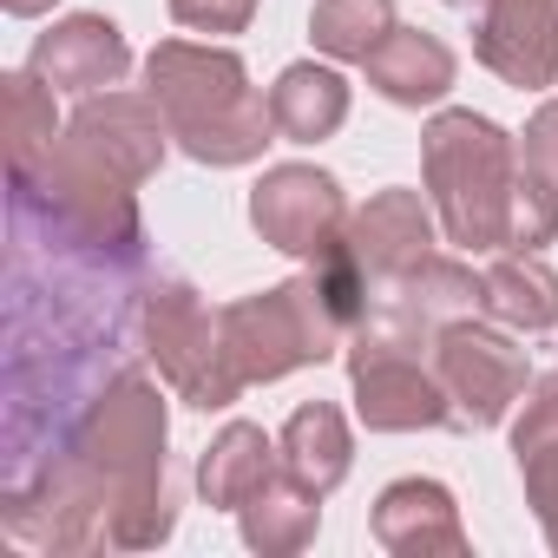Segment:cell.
<instances>
[{"mask_svg": "<svg viewBox=\"0 0 558 558\" xmlns=\"http://www.w3.org/2000/svg\"><path fill=\"white\" fill-rule=\"evenodd\" d=\"M145 236L73 223L40 178L8 191V499H27L125 381Z\"/></svg>", "mask_w": 558, "mask_h": 558, "instance_id": "obj_1", "label": "cell"}, {"mask_svg": "<svg viewBox=\"0 0 558 558\" xmlns=\"http://www.w3.org/2000/svg\"><path fill=\"white\" fill-rule=\"evenodd\" d=\"M145 80H151V99L171 125V138L204 158V165H243L269 145L276 119L269 106L250 93V73L236 53L223 47H191V40H165L151 60H145Z\"/></svg>", "mask_w": 558, "mask_h": 558, "instance_id": "obj_2", "label": "cell"}, {"mask_svg": "<svg viewBox=\"0 0 558 558\" xmlns=\"http://www.w3.org/2000/svg\"><path fill=\"white\" fill-rule=\"evenodd\" d=\"M427 191L440 204V223L466 250L512 243V197H519V158L506 132L480 112H440L427 125Z\"/></svg>", "mask_w": 558, "mask_h": 558, "instance_id": "obj_3", "label": "cell"}, {"mask_svg": "<svg viewBox=\"0 0 558 558\" xmlns=\"http://www.w3.org/2000/svg\"><path fill=\"white\" fill-rule=\"evenodd\" d=\"M349 329V316L336 310L323 269L316 276H296V283L269 290V296H243L217 316V336H223V368L230 381H276L303 362H323L336 349V336Z\"/></svg>", "mask_w": 558, "mask_h": 558, "instance_id": "obj_4", "label": "cell"}, {"mask_svg": "<svg viewBox=\"0 0 558 558\" xmlns=\"http://www.w3.org/2000/svg\"><path fill=\"white\" fill-rule=\"evenodd\" d=\"M145 342L158 355V368L184 388L191 408H223L236 401V381L223 368V336L210 323V310L197 303L191 283H178V276H158V283L145 290Z\"/></svg>", "mask_w": 558, "mask_h": 558, "instance_id": "obj_5", "label": "cell"}, {"mask_svg": "<svg viewBox=\"0 0 558 558\" xmlns=\"http://www.w3.org/2000/svg\"><path fill=\"white\" fill-rule=\"evenodd\" d=\"M165 138H171V125H165L158 99L106 93V99H86L73 112L60 151L93 165V171H106V178H119V184H145L158 171V158H165Z\"/></svg>", "mask_w": 558, "mask_h": 558, "instance_id": "obj_6", "label": "cell"}, {"mask_svg": "<svg viewBox=\"0 0 558 558\" xmlns=\"http://www.w3.org/2000/svg\"><path fill=\"white\" fill-rule=\"evenodd\" d=\"M250 217L256 230L276 243V250H290V256H310V263H329L342 250V191L329 171H310V165H276L256 197H250Z\"/></svg>", "mask_w": 558, "mask_h": 558, "instance_id": "obj_7", "label": "cell"}, {"mask_svg": "<svg viewBox=\"0 0 558 558\" xmlns=\"http://www.w3.org/2000/svg\"><path fill=\"white\" fill-rule=\"evenodd\" d=\"M434 362H440L447 401H460V408H453L460 427H493V421L519 401V388H525V355H519L506 336L473 329V323H447Z\"/></svg>", "mask_w": 558, "mask_h": 558, "instance_id": "obj_8", "label": "cell"}, {"mask_svg": "<svg viewBox=\"0 0 558 558\" xmlns=\"http://www.w3.org/2000/svg\"><path fill=\"white\" fill-rule=\"evenodd\" d=\"M480 60L512 86L558 80V0H486L480 8Z\"/></svg>", "mask_w": 558, "mask_h": 558, "instance_id": "obj_9", "label": "cell"}, {"mask_svg": "<svg viewBox=\"0 0 558 558\" xmlns=\"http://www.w3.org/2000/svg\"><path fill=\"white\" fill-rule=\"evenodd\" d=\"M355 395H362L368 427H440V421H453L447 388L421 375L414 349L355 342Z\"/></svg>", "mask_w": 558, "mask_h": 558, "instance_id": "obj_10", "label": "cell"}, {"mask_svg": "<svg viewBox=\"0 0 558 558\" xmlns=\"http://www.w3.org/2000/svg\"><path fill=\"white\" fill-rule=\"evenodd\" d=\"M125 66H132V53H125L119 27L99 21V14H73V21H60L53 34H40V47H34V73H40L47 86H60V93L119 86Z\"/></svg>", "mask_w": 558, "mask_h": 558, "instance_id": "obj_11", "label": "cell"}, {"mask_svg": "<svg viewBox=\"0 0 558 558\" xmlns=\"http://www.w3.org/2000/svg\"><path fill=\"white\" fill-rule=\"evenodd\" d=\"M342 250H349V263H355L362 276L395 283L401 269H414V263L427 256V210H421V197H414V191H381V197L349 223Z\"/></svg>", "mask_w": 558, "mask_h": 558, "instance_id": "obj_12", "label": "cell"}, {"mask_svg": "<svg viewBox=\"0 0 558 558\" xmlns=\"http://www.w3.org/2000/svg\"><path fill=\"white\" fill-rule=\"evenodd\" d=\"M375 538H381L388 551H460V545H466V532H460V519H453V499H447V486H434V480H401V486H388L381 506H375Z\"/></svg>", "mask_w": 558, "mask_h": 558, "instance_id": "obj_13", "label": "cell"}, {"mask_svg": "<svg viewBox=\"0 0 558 558\" xmlns=\"http://www.w3.org/2000/svg\"><path fill=\"white\" fill-rule=\"evenodd\" d=\"M362 66H368V80H375V93L395 99V106H434V99L453 86V53H447L434 34H408V27H395Z\"/></svg>", "mask_w": 558, "mask_h": 558, "instance_id": "obj_14", "label": "cell"}, {"mask_svg": "<svg viewBox=\"0 0 558 558\" xmlns=\"http://www.w3.org/2000/svg\"><path fill=\"white\" fill-rule=\"evenodd\" d=\"M269 119H276L283 138L316 145V138H329L349 119V86L329 66H290L283 80H276V93H269Z\"/></svg>", "mask_w": 558, "mask_h": 558, "instance_id": "obj_15", "label": "cell"}, {"mask_svg": "<svg viewBox=\"0 0 558 558\" xmlns=\"http://www.w3.org/2000/svg\"><path fill=\"white\" fill-rule=\"evenodd\" d=\"M276 447L263 440V427H250V421H236V427H223V440L204 453V466H197V486H204V499L210 506H250L263 486H276V460H269Z\"/></svg>", "mask_w": 558, "mask_h": 558, "instance_id": "obj_16", "label": "cell"}, {"mask_svg": "<svg viewBox=\"0 0 558 558\" xmlns=\"http://www.w3.org/2000/svg\"><path fill=\"white\" fill-rule=\"evenodd\" d=\"M283 473L310 493H329L342 473H349V427L329 401L316 408H296L290 427H283Z\"/></svg>", "mask_w": 558, "mask_h": 558, "instance_id": "obj_17", "label": "cell"}, {"mask_svg": "<svg viewBox=\"0 0 558 558\" xmlns=\"http://www.w3.org/2000/svg\"><path fill=\"white\" fill-rule=\"evenodd\" d=\"M480 303H486L499 323H512V329H551V323H558V276H551L532 250H519V256H506V263L486 269Z\"/></svg>", "mask_w": 558, "mask_h": 558, "instance_id": "obj_18", "label": "cell"}, {"mask_svg": "<svg viewBox=\"0 0 558 558\" xmlns=\"http://www.w3.org/2000/svg\"><path fill=\"white\" fill-rule=\"evenodd\" d=\"M310 34L336 60H368L395 34V0H316Z\"/></svg>", "mask_w": 558, "mask_h": 558, "instance_id": "obj_19", "label": "cell"}, {"mask_svg": "<svg viewBox=\"0 0 558 558\" xmlns=\"http://www.w3.org/2000/svg\"><path fill=\"white\" fill-rule=\"evenodd\" d=\"M316 499L323 493H310V486H283V480H276V486H263L250 506H243V532H250V545L256 551H296L310 532H316Z\"/></svg>", "mask_w": 558, "mask_h": 558, "instance_id": "obj_20", "label": "cell"}, {"mask_svg": "<svg viewBox=\"0 0 558 558\" xmlns=\"http://www.w3.org/2000/svg\"><path fill=\"white\" fill-rule=\"evenodd\" d=\"M0 86H8V165L34 171L53 151V93L40 73H8Z\"/></svg>", "mask_w": 558, "mask_h": 558, "instance_id": "obj_21", "label": "cell"}, {"mask_svg": "<svg viewBox=\"0 0 558 558\" xmlns=\"http://www.w3.org/2000/svg\"><path fill=\"white\" fill-rule=\"evenodd\" d=\"M519 466H525L532 506H538V519H545V532H551V545H558V440H545V447L519 453Z\"/></svg>", "mask_w": 558, "mask_h": 558, "instance_id": "obj_22", "label": "cell"}, {"mask_svg": "<svg viewBox=\"0 0 558 558\" xmlns=\"http://www.w3.org/2000/svg\"><path fill=\"white\" fill-rule=\"evenodd\" d=\"M171 14L197 34H236V27H250L256 0H171Z\"/></svg>", "mask_w": 558, "mask_h": 558, "instance_id": "obj_23", "label": "cell"}, {"mask_svg": "<svg viewBox=\"0 0 558 558\" xmlns=\"http://www.w3.org/2000/svg\"><path fill=\"white\" fill-rule=\"evenodd\" d=\"M545 440H558V375L538 381V395H532V408H525V421H519V434H512L519 453H532V447H545Z\"/></svg>", "mask_w": 558, "mask_h": 558, "instance_id": "obj_24", "label": "cell"}, {"mask_svg": "<svg viewBox=\"0 0 558 558\" xmlns=\"http://www.w3.org/2000/svg\"><path fill=\"white\" fill-rule=\"evenodd\" d=\"M545 184H558V106H545L532 125H525V151H519Z\"/></svg>", "mask_w": 558, "mask_h": 558, "instance_id": "obj_25", "label": "cell"}, {"mask_svg": "<svg viewBox=\"0 0 558 558\" xmlns=\"http://www.w3.org/2000/svg\"><path fill=\"white\" fill-rule=\"evenodd\" d=\"M453 8H473V0H453Z\"/></svg>", "mask_w": 558, "mask_h": 558, "instance_id": "obj_26", "label": "cell"}]
</instances>
